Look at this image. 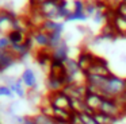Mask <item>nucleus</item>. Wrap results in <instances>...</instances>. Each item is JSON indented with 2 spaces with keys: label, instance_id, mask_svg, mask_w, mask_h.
I'll return each instance as SVG.
<instances>
[{
  "label": "nucleus",
  "instance_id": "nucleus-13",
  "mask_svg": "<svg viewBox=\"0 0 126 124\" xmlns=\"http://www.w3.org/2000/svg\"><path fill=\"white\" fill-rule=\"evenodd\" d=\"M95 58H96V55H94L91 51L83 50L81 53L79 54V57H77V63H79L80 69L85 73V72H88V69H90L91 66H92Z\"/></svg>",
  "mask_w": 126,
  "mask_h": 124
},
{
  "label": "nucleus",
  "instance_id": "nucleus-4",
  "mask_svg": "<svg viewBox=\"0 0 126 124\" xmlns=\"http://www.w3.org/2000/svg\"><path fill=\"white\" fill-rule=\"evenodd\" d=\"M47 104H49L52 108L71 111V99H69L63 90L56 92V93H49V96H47Z\"/></svg>",
  "mask_w": 126,
  "mask_h": 124
},
{
  "label": "nucleus",
  "instance_id": "nucleus-9",
  "mask_svg": "<svg viewBox=\"0 0 126 124\" xmlns=\"http://www.w3.org/2000/svg\"><path fill=\"white\" fill-rule=\"evenodd\" d=\"M102 101H103V97L100 94L95 93V92H87V94L84 97V104L90 113L98 112L99 108H100Z\"/></svg>",
  "mask_w": 126,
  "mask_h": 124
},
{
  "label": "nucleus",
  "instance_id": "nucleus-22",
  "mask_svg": "<svg viewBox=\"0 0 126 124\" xmlns=\"http://www.w3.org/2000/svg\"><path fill=\"white\" fill-rule=\"evenodd\" d=\"M80 120H81V124H98V121L94 117V113H79Z\"/></svg>",
  "mask_w": 126,
  "mask_h": 124
},
{
  "label": "nucleus",
  "instance_id": "nucleus-3",
  "mask_svg": "<svg viewBox=\"0 0 126 124\" xmlns=\"http://www.w3.org/2000/svg\"><path fill=\"white\" fill-rule=\"evenodd\" d=\"M1 80H3L4 85L8 86V88L12 90V93H14L18 99H25V97L27 96L26 86L23 85L20 77L16 78V77H14V75H3V78H1Z\"/></svg>",
  "mask_w": 126,
  "mask_h": 124
},
{
  "label": "nucleus",
  "instance_id": "nucleus-26",
  "mask_svg": "<svg viewBox=\"0 0 126 124\" xmlns=\"http://www.w3.org/2000/svg\"><path fill=\"white\" fill-rule=\"evenodd\" d=\"M23 124H37V121H35V119H34V116H25Z\"/></svg>",
  "mask_w": 126,
  "mask_h": 124
},
{
  "label": "nucleus",
  "instance_id": "nucleus-17",
  "mask_svg": "<svg viewBox=\"0 0 126 124\" xmlns=\"http://www.w3.org/2000/svg\"><path fill=\"white\" fill-rule=\"evenodd\" d=\"M72 12V10L69 8V3L66 0H61L58 3V7H57V18H58V22L66 20V18L69 16V13Z\"/></svg>",
  "mask_w": 126,
  "mask_h": 124
},
{
  "label": "nucleus",
  "instance_id": "nucleus-21",
  "mask_svg": "<svg viewBox=\"0 0 126 124\" xmlns=\"http://www.w3.org/2000/svg\"><path fill=\"white\" fill-rule=\"evenodd\" d=\"M84 3H85V13H87L88 18H92L96 13V11H98L95 1H94V0H85Z\"/></svg>",
  "mask_w": 126,
  "mask_h": 124
},
{
  "label": "nucleus",
  "instance_id": "nucleus-24",
  "mask_svg": "<svg viewBox=\"0 0 126 124\" xmlns=\"http://www.w3.org/2000/svg\"><path fill=\"white\" fill-rule=\"evenodd\" d=\"M10 47H11V42L7 34H1L0 35V50H8Z\"/></svg>",
  "mask_w": 126,
  "mask_h": 124
},
{
  "label": "nucleus",
  "instance_id": "nucleus-12",
  "mask_svg": "<svg viewBox=\"0 0 126 124\" xmlns=\"http://www.w3.org/2000/svg\"><path fill=\"white\" fill-rule=\"evenodd\" d=\"M65 86V78L57 77V75L49 74L46 78V88L49 93H56V92H61Z\"/></svg>",
  "mask_w": 126,
  "mask_h": 124
},
{
  "label": "nucleus",
  "instance_id": "nucleus-18",
  "mask_svg": "<svg viewBox=\"0 0 126 124\" xmlns=\"http://www.w3.org/2000/svg\"><path fill=\"white\" fill-rule=\"evenodd\" d=\"M64 40L61 32H50L49 34V50L56 49L58 45H61Z\"/></svg>",
  "mask_w": 126,
  "mask_h": 124
},
{
  "label": "nucleus",
  "instance_id": "nucleus-5",
  "mask_svg": "<svg viewBox=\"0 0 126 124\" xmlns=\"http://www.w3.org/2000/svg\"><path fill=\"white\" fill-rule=\"evenodd\" d=\"M72 12L66 18L65 22H87L88 16L85 13V3L84 0H73L72 3Z\"/></svg>",
  "mask_w": 126,
  "mask_h": 124
},
{
  "label": "nucleus",
  "instance_id": "nucleus-10",
  "mask_svg": "<svg viewBox=\"0 0 126 124\" xmlns=\"http://www.w3.org/2000/svg\"><path fill=\"white\" fill-rule=\"evenodd\" d=\"M30 35L33 38V42L37 47H39L41 50L49 49V34L47 32H45L41 28H33L30 31Z\"/></svg>",
  "mask_w": 126,
  "mask_h": 124
},
{
  "label": "nucleus",
  "instance_id": "nucleus-20",
  "mask_svg": "<svg viewBox=\"0 0 126 124\" xmlns=\"http://www.w3.org/2000/svg\"><path fill=\"white\" fill-rule=\"evenodd\" d=\"M94 117L98 121V124H114V120H115V119L110 117V116L104 115L102 112H95L94 113Z\"/></svg>",
  "mask_w": 126,
  "mask_h": 124
},
{
  "label": "nucleus",
  "instance_id": "nucleus-23",
  "mask_svg": "<svg viewBox=\"0 0 126 124\" xmlns=\"http://www.w3.org/2000/svg\"><path fill=\"white\" fill-rule=\"evenodd\" d=\"M0 97H7V99H14L15 94L12 93V90L8 88L7 85L1 84L0 85Z\"/></svg>",
  "mask_w": 126,
  "mask_h": 124
},
{
  "label": "nucleus",
  "instance_id": "nucleus-16",
  "mask_svg": "<svg viewBox=\"0 0 126 124\" xmlns=\"http://www.w3.org/2000/svg\"><path fill=\"white\" fill-rule=\"evenodd\" d=\"M29 34L23 31H18V30H10L7 32V37H8L11 45H20V43H25L26 38H27Z\"/></svg>",
  "mask_w": 126,
  "mask_h": 124
},
{
  "label": "nucleus",
  "instance_id": "nucleus-8",
  "mask_svg": "<svg viewBox=\"0 0 126 124\" xmlns=\"http://www.w3.org/2000/svg\"><path fill=\"white\" fill-rule=\"evenodd\" d=\"M20 80H22L23 85L26 86V89L29 90H35L38 88V78L37 74L31 67H26L20 74Z\"/></svg>",
  "mask_w": 126,
  "mask_h": 124
},
{
  "label": "nucleus",
  "instance_id": "nucleus-7",
  "mask_svg": "<svg viewBox=\"0 0 126 124\" xmlns=\"http://www.w3.org/2000/svg\"><path fill=\"white\" fill-rule=\"evenodd\" d=\"M18 62V58L11 50H0V74L6 73Z\"/></svg>",
  "mask_w": 126,
  "mask_h": 124
},
{
  "label": "nucleus",
  "instance_id": "nucleus-6",
  "mask_svg": "<svg viewBox=\"0 0 126 124\" xmlns=\"http://www.w3.org/2000/svg\"><path fill=\"white\" fill-rule=\"evenodd\" d=\"M85 73L95 74V75H102V77H109V75L112 74V72L109 67L107 61L103 58H99V57H96L94 63H92V66H91L90 69H88V72H85Z\"/></svg>",
  "mask_w": 126,
  "mask_h": 124
},
{
  "label": "nucleus",
  "instance_id": "nucleus-11",
  "mask_svg": "<svg viewBox=\"0 0 126 124\" xmlns=\"http://www.w3.org/2000/svg\"><path fill=\"white\" fill-rule=\"evenodd\" d=\"M50 57H52V61H57V62H65L69 58V46L65 39L56 49L50 50Z\"/></svg>",
  "mask_w": 126,
  "mask_h": 124
},
{
  "label": "nucleus",
  "instance_id": "nucleus-28",
  "mask_svg": "<svg viewBox=\"0 0 126 124\" xmlns=\"http://www.w3.org/2000/svg\"><path fill=\"white\" fill-rule=\"evenodd\" d=\"M0 35H1V32H0Z\"/></svg>",
  "mask_w": 126,
  "mask_h": 124
},
{
  "label": "nucleus",
  "instance_id": "nucleus-15",
  "mask_svg": "<svg viewBox=\"0 0 126 124\" xmlns=\"http://www.w3.org/2000/svg\"><path fill=\"white\" fill-rule=\"evenodd\" d=\"M10 50L15 54V57L18 58V61H22V59H25L26 57L30 54L31 47L29 45H26V43H20V45H11Z\"/></svg>",
  "mask_w": 126,
  "mask_h": 124
},
{
  "label": "nucleus",
  "instance_id": "nucleus-1",
  "mask_svg": "<svg viewBox=\"0 0 126 124\" xmlns=\"http://www.w3.org/2000/svg\"><path fill=\"white\" fill-rule=\"evenodd\" d=\"M126 92V80L111 74L106 78L103 88L100 90V96L104 99H118Z\"/></svg>",
  "mask_w": 126,
  "mask_h": 124
},
{
  "label": "nucleus",
  "instance_id": "nucleus-25",
  "mask_svg": "<svg viewBox=\"0 0 126 124\" xmlns=\"http://www.w3.org/2000/svg\"><path fill=\"white\" fill-rule=\"evenodd\" d=\"M92 20H94V23H96V24L106 23V12H102V11H96V13L92 16Z\"/></svg>",
  "mask_w": 126,
  "mask_h": 124
},
{
  "label": "nucleus",
  "instance_id": "nucleus-14",
  "mask_svg": "<svg viewBox=\"0 0 126 124\" xmlns=\"http://www.w3.org/2000/svg\"><path fill=\"white\" fill-rule=\"evenodd\" d=\"M64 22H58V20H45L42 23V26L39 27L41 30H44L45 32L50 34V32H64Z\"/></svg>",
  "mask_w": 126,
  "mask_h": 124
},
{
  "label": "nucleus",
  "instance_id": "nucleus-2",
  "mask_svg": "<svg viewBox=\"0 0 126 124\" xmlns=\"http://www.w3.org/2000/svg\"><path fill=\"white\" fill-rule=\"evenodd\" d=\"M123 109H125L123 105L117 99H104L103 97V101H102L100 108H99L98 112H102L112 119H117L122 115Z\"/></svg>",
  "mask_w": 126,
  "mask_h": 124
},
{
  "label": "nucleus",
  "instance_id": "nucleus-19",
  "mask_svg": "<svg viewBox=\"0 0 126 124\" xmlns=\"http://www.w3.org/2000/svg\"><path fill=\"white\" fill-rule=\"evenodd\" d=\"M34 119H35L37 124H57V121H56L52 116L44 115V113H41V112L34 116Z\"/></svg>",
  "mask_w": 126,
  "mask_h": 124
},
{
  "label": "nucleus",
  "instance_id": "nucleus-27",
  "mask_svg": "<svg viewBox=\"0 0 126 124\" xmlns=\"http://www.w3.org/2000/svg\"><path fill=\"white\" fill-rule=\"evenodd\" d=\"M35 3V0H30V4H34Z\"/></svg>",
  "mask_w": 126,
  "mask_h": 124
}]
</instances>
